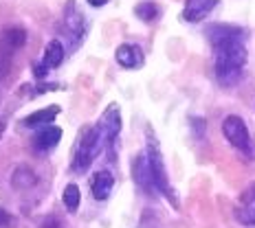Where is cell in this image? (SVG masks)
<instances>
[{"label":"cell","instance_id":"obj_1","mask_svg":"<svg viewBox=\"0 0 255 228\" xmlns=\"http://www.w3.org/2000/svg\"><path fill=\"white\" fill-rule=\"evenodd\" d=\"M216 51V77L222 86H233L242 77L247 64V49L242 40H229L214 46Z\"/></svg>","mask_w":255,"mask_h":228},{"label":"cell","instance_id":"obj_2","mask_svg":"<svg viewBox=\"0 0 255 228\" xmlns=\"http://www.w3.org/2000/svg\"><path fill=\"white\" fill-rule=\"evenodd\" d=\"M145 136H147L145 156H147V165H150V171H152L154 187H156V191H161V193L165 195V198H167L174 206H178L176 198H174V191H172V187H169L165 160H163V153H161V147H158L156 136H152V130H147V132H145Z\"/></svg>","mask_w":255,"mask_h":228},{"label":"cell","instance_id":"obj_3","mask_svg":"<svg viewBox=\"0 0 255 228\" xmlns=\"http://www.w3.org/2000/svg\"><path fill=\"white\" fill-rule=\"evenodd\" d=\"M104 143L106 139L102 136V132L97 127H90V130L84 132L82 141H79L77 150H75V156H73V169L77 173H84L86 169L93 165V160L102 153L104 150Z\"/></svg>","mask_w":255,"mask_h":228},{"label":"cell","instance_id":"obj_4","mask_svg":"<svg viewBox=\"0 0 255 228\" xmlns=\"http://www.w3.org/2000/svg\"><path fill=\"white\" fill-rule=\"evenodd\" d=\"M222 134H225V139L229 141L236 150H240L244 153L251 152V136H249V127H247V123H244L240 116H236V114L227 116V119L222 121Z\"/></svg>","mask_w":255,"mask_h":228},{"label":"cell","instance_id":"obj_5","mask_svg":"<svg viewBox=\"0 0 255 228\" xmlns=\"http://www.w3.org/2000/svg\"><path fill=\"white\" fill-rule=\"evenodd\" d=\"M97 130L102 132V136L106 139V143H115L117 136L121 132V110L117 103H110L106 108V112L99 116L97 121Z\"/></svg>","mask_w":255,"mask_h":228},{"label":"cell","instance_id":"obj_6","mask_svg":"<svg viewBox=\"0 0 255 228\" xmlns=\"http://www.w3.org/2000/svg\"><path fill=\"white\" fill-rule=\"evenodd\" d=\"M62 31L66 33V38H71L73 46H77L79 42L84 40V31H86V24H84V18L82 13L75 9L73 0H68V9L64 11V24H62Z\"/></svg>","mask_w":255,"mask_h":228},{"label":"cell","instance_id":"obj_7","mask_svg":"<svg viewBox=\"0 0 255 228\" xmlns=\"http://www.w3.org/2000/svg\"><path fill=\"white\" fill-rule=\"evenodd\" d=\"M236 220L244 226H255V182L242 191L236 206Z\"/></svg>","mask_w":255,"mask_h":228},{"label":"cell","instance_id":"obj_8","mask_svg":"<svg viewBox=\"0 0 255 228\" xmlns=\"http://www.w3.org/2000/svg\"><path fill=\"white\" fill-rule=\"evenodd\" d=\"M132 178L134 182L139 184L143 191L152 193L154 189V180H152V171H150V165H147V156L145 153H139V156L132 158Z\"/></svg>","mask_w":255,"mask_h":228},{"label":"cell","instance_id":"obj_9","mask_svg":"<svg viewBox=\"0 0 255 228\" xmlns=\"http://www.w3.org/2000/svg\"><path fill=\"white\" fill-rule=\"evenodd\" d=\"M207 38L216 46V44H222V42H229V40H242L244 31L240 26H231V24H209L207 26Z\"/></svg>","mask_w":255,"mask_h":228},{"label":"cell","instance_id":"obj_10","mask_svg":"<svg viewBox=\"0 0 255 228\" xmlns=\"http://www.w3.org/2000/svg\"><path fill=\"white\" fill-rule=\"evenodd\" d=\"M113 187H115V178L110 171H97L90 180V191H93V198L99 200V202H104V200H108V195L113 193Z\"/></svg>","mask_w":255,"mask_h":228},{"label":"cell","instance_id":"obj_11","mask_svg":"<svg viewBox=\"0 0 255 228\" xmlns=\"http://www.w3.org/2000/svg\"><path fill=\"white\" fill-rule=\"evenodd\" d=\"M115 57L124 68H141L143 62H145L141 46H136V44H121L117 49Z\"/></svg>","mask_w":255,"mask_h":228},{"label":"cell","instance_id":"obj_12","mask_svg":"<svg viewBox=\"0 0 255 228\" xmlns=\"http://www.w3.org/2000/svg\"><path fill=\"white\" fill-rule=\"evenodd\" d=\"M216 4H218V0H187L183 18L187 20V22H198V20L207 18V15L214 11Z\"/></svg>","mask_w":255,"mask_h":228},{"label":"cell","instance_id":"obj_13","mask_svg":"<svg viewBox=\"0 0 255 228\" xmlns=\"http://www.w3.org/2000/svg\"><path fill=\"white\" fill-rule=\"evenodd\" d=\"M60 139H62V130L49 123V125H42L38 130V134H35V139H33V145H35V150H40V152H49L60 143Z\"/></svg>","mask_w":255,"mask_h":228},{"label":"cell","instance_id":"obj_14","mask_svg":"<svg viewBox=\"0 0 255 228\" xmlns=\"http://www.w3.org/2000/svg\"><path fill=\"white\" fill-rule=\"evenodd\" d=\"M26 42V31L20 29V26H9L0 33V49L9 51V53H15L18 49H22Z\"/></svg>","mask_w":255,"mask_h":228},{"label":"cell","instance_id":"obj_15","mask_svg":"<svg viewBox=\"0 0 255 228\" xmlns=\"http://www.w3.org/2000/svg\"><path fill=\"white\" fill-rule=\"evenodd\" d=\"M57 114H60V105H49V108H42V110H38V112L29 114L22 121V123L26 127H31V130H35V127H42V125L53 123V119H55Z\"/></svg>","mask_w":255,"mask_h":228},{"label":"cell","instance_id":"obj_16","mask_svg":"<svg viewBox=\"0 0 255 228\" xmlns=\"http://www.w3.org/2000/svg\"><path fill=\"white\" fill-rule=\"evenodd\" d=\"M11 184L15 189H31L38 184V173L31 167H18L11 173Z\"/></svg>","mask_w":255,"mask_h":228},{"label":"cell","instance_id":"obj_17","mask_svg":"<svg viewBox=\"0 0 255 228\" xmlns=\"http://www.w3.org/2000/svg\"><path fill=\"white\" fill-rule=\"evenodd\" d=\"M64 46H62V42L60 40H51L49 44H46V49H44V62L49 68H55V66H60V64L64 62Z\"/></svg>","mask_w":255,"mask_h":228},{"label":"cell","instance_id":"obj_18","mask_svg":"<svg viewBox=\"0 0 255 228\" xmlns=\"http://www.w3.org/2000/svg\"><path fill=\"white\" fill-rule=\"evenodd\" d=\"M134 13H136V18L143 20V22H156V18L161 15V9H158V4L156 2H150V0H145V2H139L134 7Z\"/></svg>","mask_w":255,"mask_h":228},{"label":"cell","instance_id":"obj_19","mask_svg":"<svg viewBox=\"0 0 255 228\" xmlns=\"http://www.w3.org/2000/svg\"><path fill=\"white\" fill-rule=\"evenodd\" d=\"M79 200H82V195H79V187L77 184H66L64 187V193H62V202L64 206H66L71 213H75V211L79 209Z\"/></svg>","mask_w":255,"mask_h":228},{"label":"cell","instance_id":"obj_20","mask_svg":"<svg viewBox=\"0 0 255 228\" xmlns=\"http://www.w3.org/2000/svg\"><path fill=\"white\" fill-rule=\"evenodd\" d=\"M11 55H13V53H9V51L0 49V79L7 77L9 68H11Z\"/></svg>","mask_w":255,"mask_h":228},{"label":"cell","instance_id":"obj_21","mask_svg":"<svg viewBox=\"0 0 255 228\" xmlns=\"http://www.w3.org/2000/svg\"><path fill=\"white\" fill-rule=\"evenodd\" d=\"M15 224H18V220L4 209H0V228H13Z\"/></svg>","mask_w":255,"mask_h":228},{"label":"cell","instance_id":"obj_22","mask_svg":"<svg viewBox=\"0 0 255 228\" xmlns=\"http://www.w3.org/2000/svg\"><path fill=\"white\" fill-rule=\"evenodd\" d=\"M42 228H62V222L57 220V217H46L44 222H42Z\"/></svg>","mask_w":255,"mask_h":228},{"label":"cell","instance_id":"obj_23","mask_svg":"<svg viewBox=\"0 0 255 228\" xmlns=\"http://www.w3.org/2000/svg\"><path fill=\"white\" fill-rule=\"evenodd\" d=\"M33 73H35V77H38V79H42V77H46V73H49V66H46L44 62H42V64H35V66H33Z\"/></svg>","mask_w":255,"mask_h":228},{"label":"cell","instance_id":"obj_24","mask_svg":"<svg viewBox=\"0 0 255 228\" xmlns=\"http://www.w3.org/2000/svg\"><path fill=\"white\" fill-rule=\"evenodd\" d=\"M90 4H93V7H104L106 2H108V0H88Z\"/></svg>","mask_w":255,"mask_h":228},{"label":"cell","instance_id":"obj_25","mask_svg":"<svg viewBox=\"0 0 255 228\" xmlns=\"http://www.w3.org/2000/svg\"><path fill=\"white\" fill-rule=\"evenodd\" d=\"M2 134H4V123H0V139H2Z\"/></svg>","mask_w":255,"mask_h":228}]
</instances>
